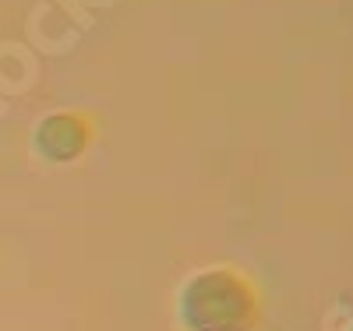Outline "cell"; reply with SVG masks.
<instances>
[{"mask_svg": "<svg viewBox=\"0 0 353 331\" xmlns=\"http://www.w3.org/2000/svg\"><path fill=\"white\" fill-rule=\"evenodd\" d=\"M36 145L46 159L68 162V159H78L81 148L88 145V127H85V120H78L71 113H57L39 127Z\"/></svg>", "mask_w": 353, "mask_h": 331, "instance_id": "7a4b0ae2", "label": "cell"}, {"mask_svg": "<svg viewBox=\"0 0 353 331\" xmlns=\"http://www.w3.org/2000/svg\"><path fill=\"white\" fill-rule=\"evenodd\" d=\"M184 307H188V321L198 331H233V328H244L248 296L233 275L216 272L191 282Z\"/></svg>", "mask_w": 353, "mask_h": 331, "instance_id": "6da1fadb", "label": "cell"}]
</instances>
